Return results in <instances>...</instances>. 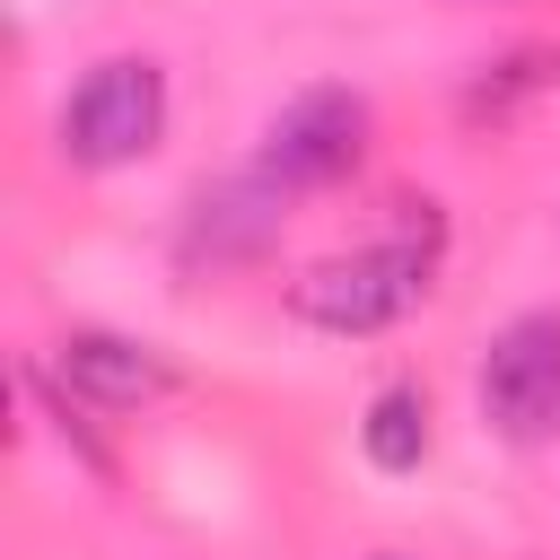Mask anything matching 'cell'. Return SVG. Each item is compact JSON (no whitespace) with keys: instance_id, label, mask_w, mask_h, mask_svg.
I'll return each mask as SVG.
<instances>
[{"instance_id":"277c9868","label":"cell","mask_w":560,"mask_h":560,"mask_svg":"<svg viewBox=\"0 0 560 560\" xmlns=\"http://www.w3.org/2000/svg\"><path fill=\"white\" fill-rule=\"evenodd\" d=\"M472 394H481V420H490L508 446L560 438V315H551V306L508 315V324L481 341Z\"/></svg>"},{"instance_id":"ba28073f","label":"cell","mask_w":560,"mask_h":560,"mask_svg":"<svg viewBox=\"0 0 560 560\" xmlns=\"http://www.w3.org/2000/svg\"><path fill=\"white\" fill-rule=\"evenodd\" d=\"M542 88H560V44H516V52H499L464 79V122H508Z\"/></svg>"},{"instance_id":"6da1fadb","label":"cell","mask_w":560,"mask_h":560,"mask_svg":"<svg viewBox=\"0 0 560 560\" xmlns=\"http://www.w3.org/2000/svg\"><path fill=\"white\" fill-rule=\"evenodd\" d=\"M438 262H446V210H438L429 192H402L394 219H385V236H368V245H350V254H324V262H306V271L289 280V315H298L306 332H332V341L394 332V324L429 298Z\"/></svg>"},{"instance_id":"5b68a950","label":"cell","mask_w":560,"mask_h":560,"mask_svg":"<svg viewBox=\"0 0 560 560\" xmlns=\"http://www.w3.org/2000/svg\"><path fill=\"white\" fill-rule=\"evenodd\" d=\"M289 184H271L262 166H228V175H210V184H192V201H184V228H175V245H184V262H254L271 236H280V219H289Z\"/></svg>"},{"instance_id":"8992f818","label":"cell","mask_w":560,"mask_h":560,"mask_svg":"<svg viewBox=\"0 0 560 560\" xmlns=\"http://www.w3.org/2000/svg\"><path fill=\"white\" fill-rule=\"evenodd\" d=\"M52 385H70V394L96 402V411H149V402H166L184 376H175V359H166L158 341H131V332H105V324H70V332L52 341Z\"/></svg>"},{"instance_id":"3957f363","label":"cell","mask_w":560,"mask_h":560,"mask_svg":"<svg viewBox=\"0 0 560 560\" xmlns=\"http://www.w3.org/2000/svg\"><path fill=\"white\" fill-rule=\"evenodd\" d=\"M368 131H376L368 96L341 88V79H315V88H298V96L262 122V158H254V166H262L271 184H289V192H324V184H350V175H359Z\"/></svg>"},{"instance_id":"52a82bcc","label":"cell","mask_w":560,"mask_h":560,"mask_svg":"<svg viewBox=\"0 0 560 560\" xmlns=\"http://www.w3.org/2000/svg\"><path fill=\"white\" fill-rule=\"evenodd\" d=\"M359 455H368L376 472H394V481H402V472H420V464H429V394H420V385H402V376H394V385H376V394H368V411H359Z\"/></svg>"},{"instance_id":"7a4b0ae2","label":"cell","mask_w":560,"mask_h":560,"mask_svg":"<svg viewBox=\"0 0 560 560\" xmlns=\"http://www.w3.org/2000/svg\"><path fill=\"white\" fill-rule=\"evenodd\" d=\"M166 70L149 61V52H105L79 88H70V105H61V122H52V149H61V166H79V175H122V166H140L158 140H166Z\"/></svg>"}]
</instances>
